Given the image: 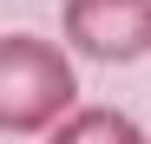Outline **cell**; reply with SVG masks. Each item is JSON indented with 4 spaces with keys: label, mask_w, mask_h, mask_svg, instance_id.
I'll use <instances>...</instances> for the list:
<instances>
[{
    "label": "cell",
    "mask_w": 151,
    "mask_h": 144,
    "mask_svg": "<svg viewBox=\"0 0 151 144\" xmlns=\"http://www.w3.org/2000/svg\"><path fill=\"white\" fill-rule=\"evenodd\" d=\"M79 111V66L46 33H0V131L46 138Z\"/></svg>",
    "instance_id": "cell-1"
},
{
    "label": "cell",
    "mask_w": 151,
    "mask_h": 144,
    "mask_svg": "<svg viewBox=\"0 0 151 144\" xmlns=\"http://www.w3.org/2000/svg\"><path fill=\"white\" fill-rule=\"evenodd\" d=\"M59 33L92 66H132L151 53V0H66Z\"/></svg>",
    "instance_id": "cell-2"
},
{
    "label": "cell",
    "mask_w": 151,
    "mask_h": 144,
    "mask_svg": "<svg viewBox=\"0 0 151 144\" xmlns=\"http://www.w3.org/2000/svg\"><path fill=\"white\" fill-rule=\"evenodd\" d=\"M46 144H151L118 105H79L59 131H46Z\"/></svg>",
    "instance_id": "cell-3"
}]
</instances>
